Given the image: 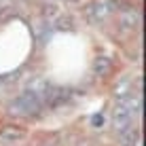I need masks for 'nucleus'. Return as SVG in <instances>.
<instances>
[{
    "label": "nucleus",
    "mask_w": 146,
    "mask_h": 146,
    "mask_svg": "<svg viewBox=\"0 0 146 146\" xmlns=\"http://www.w3.org/2000/svg\"><path fill=\"white\" fill-rule=\"evenodd\" d=\"M26 138V129L17 125H2L0 127V144H15Z\"/></svg>",
    "instance_id": "f03ea898"
},
{
    "label": "nucleus",
    "mask_w": 146,
    "mask_h": 146,
    "mask_svg": "<svg viewBox=\"0 0 146 146\" xmlns=\"http://www.w3.org/2000/svg\"><path fill=\"white\" fill-rule=\"evenodd\" d=\"M110 68H112V62L106 59V57H98L95 64H93V72L100 74V76H106V74L110 72Z\"/></svg>",
    "instance_id": "39448f33"
},
{
    "label": "nucleus",
    "mask_w": 146,
    "mask_h": 146,
    "mask_svg": "<svg viewBox=\"0 0 146 146\" xmlns=\"http://www.w3.org/2000/svg\"><path fill=\"white\" fill-rule=\"evenodd\" d=\"M72 2H76V0H72Z\"/></svg>",
    "instance_id": "0eeeda50"
},
{
    "label": "nucleus",
    "mask_w": 146,
    "mask_h": 146,
    "mask_svg": "<svg viewBox=\"0 0 146 146\" xmlns=\"http://www.w3.org/2000/svg\"><path fill=\"white\" fill-rule=\"evenodd\" d=\"M119 21L123 30H133L140 26V11L138 9H121Z\"/></svg>",
    "instance_id": "7ed1b4c3"
},
{
    "label": "nucleus",
    "mask_w": 146,
    "mask_h": 146,
    "mask_svg": "<svg viewBox=\"0 0 146 146\" xmlns=\"http://www.w3.org/2000/svg\"><path fill=\"white\" fill-rule=\"evenodd\" d=\"M112 11L110 9V4H108V0H102V2H93L91 7L87 9V15H89V19L95 23H100V21H104L106 19V15Z\"/></svg>",
    "instance_id": "20e7f679"
},
{
    "label": "nucleus",
    "mask_w": 146,
    "mask_h": 146,
    "mask_svg": "<svg viewBox=\"0 0 146 146\" xmlns=\"http://www.w3.org/2000/svg\"><path fill=\"white\" fill-rule=\"evenodd\" d=\"M42 108L44 102L38 91H23L9 102V114H15V117H36L42 112Z\"/></svg>",
    "instance_id": "f257e3e1"
},
{
    "label": "nucleus",
    "mask_w": 146,
    "mask_h": 146,
    "mask_svg": "<svg viewBox=\"0 0 146 146\" xmlns=\"http://www.w3.org/2000/svg\"><path fill=\"white\" fill-rule=\"evenodd\" d=\"M57 26H59V30H68L70 26H72V23H70V19H62V21H59Z\"/></svg>",
    "instance_id": "423d86ee"
}]
</instances>
